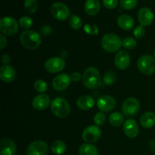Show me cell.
I'll return each mask as SVG.
<instances>
[{
	"mask_svg": "<svg viewBox=\"0 0 155 155\" xmlns=\"http://www.w3.org/2000/svg\"><path fill=\"white\" fill-rule=\"evenodd\" d=\"M83 83L86 88L90 89H96L101 86V79L100 73L97 68L89 67L85 70L83 73Z\"/></svg>",
	"mask_w": 155,
	"mask_h": 155,
	"instance_id": "6da1fadb",
	"label": "cell"
},
{
	"mask_svg": "<svg viewBox=\"0 0 155 155\" xmlns=\"http://www.w3.org/2000/svg\"><path fill=\"white\" fill-rule=\"evenodd\" d=\"M20 41L23 46L29 50H35L42 44V38L33 30H25L20 36Z\"/></svg>",
	"mask_w": 155,
	"mask_h": 155,
	"instance_id": "7a4b0ae2",
	"label": "cell"
},
{
	"mask_svg": "<svg viewBox=\"0 0 155 155\" xmlns=\"http://www.w3.org/2000/svg\"><path fill=\"white\" fill-rule=\"evenodd\" d=\"M51 110L53 114L59 118H64L69 115L71 107L65 98L58 97L51 102Z\"/></svg>",
	"mask_w": 155,
	"mask_h": 155,
	"instance_id": "3957f363",
	"label": "cell"
},
{
	"mask_svg": "<svg viewBox=\"0 0 155 155\" xmlns=\"http://www.w3.org/2000/svg\"><path fill=\"white\" fill-rule=\"evenodd\" d=\"M101 45L103 49L110 53L119 51L122 45L120 38L114 33H107L101 39Z\"/></svg>",
	"mask_w": 155,
	"mask_h": 155,
	"instance_id": "277c9868",
	"label": "cell"
},
{
	"mask_svg": "<svg viewBox=\"0 0 155 155\" xmlns=\"http://www.w3.org/2000/svg\"><path fill=\"white\" fill-rule=\"evenodd\" d=\"M18 21L12 17H3L0 20V31L3 35L13 36L18 33Z\"/></svg>",
	"mask_w": 155,
	"mask_h": 155,
	"instance_id": "5b68a950",
	"label": "cell"
},
{
	"mask_svg": "<svg viewBox=\"0 0 155 155\" xmlns=\"http://www.w3.org/2000/svg\"><path fill=\"white\" fill-rule=\"evenodd\" d=\"M137 67L142 74L146 76L151 75L155 71L154 58L150 54H143L138 60Z\"/></svg>",
	"mask_w": 155,
	"mask_h": 155,
	"instance_id": "8992f818",
	"label": "cell"
},
{
	"mask_svg": "<svg viewBox=\"0 0 155 155\" xmlns=\"http://www.w3.org/2000/svg\"><path fill=\"white\" fill-rule=\"evenodd\" d=\"M51 12L52 16L58 21H66L71 15V12L68 6L63 2H57L53 3L51 7Z\"/></svg>",
	"mask_w": 155,
	"mask_h": 155,
	"instance_id": "52a82bcc",
	"label": "cell"
},
{
	"mask_svg": "<svg viewBox=\"0 0 155 155\" xmlns=\"http://www.w3.org/2000/svg\"><path fill=\"white\" fill-rule=\"evenodd\" d=\"M101 136V130L98 126L91 125L88 126L84 129L82 137L86 143H95L99 140Z\"/></svg>",
	"mask_w": 155,
	"mask_h": 155,
	"instance_id": "ba28073f",
	"label": "cell"
},
{
	"mask_svg": "<svg viewBox=\"0 0 155 155\" xmlns=\"http://www.w3.org/2000/svg\"><path fill=\"white\" fill-rule=\"evenodd\" d=\"M140 108V104L135 98H128L122 104V112L126 117H131L137 114Z\"/></svg>",
	"mask_w": 155,
	"mask_h": 155,
	"instance_id": "9c48e42d",
	"label": "cell"
},
{
	"mask_svg": "<svg viewBox=\"0 0 155 155\" xmlns=\"http://www.w3.org/2000/svg\"><path fill=\"white\" fill-rule=\"evenodd\" d=\"M65 61L62 58L53 57L50 58L45 61V68L48 73L56 74L63 71L65 68Z\"/></svg>",
	"mask_w": 155,
	"mask_h": 155,
	"instance_id": "30bf717a",
	"label": "cell"
},
{
	"mask_svg": "<svg viewBox=\"0 0 155 155\" xmlns=\"http://www.w3.org/2000/svg\"><path fill=\"white\" fill-rule=\"evenodd\" d=\"M27 153V155H48V145L43 141H34L29 145Z\"/></svg>",
	"mask_w": 155,
	"mask_h": 155,
	"instance_id": "8fae6325",
	"label": "cell"
},
{
	"mask_svg": "<svg viewBox=\"0 0 155 155\" xmlns=\"http://www.w3.org/2000/svg\"><path fill=\"white\" fill-rule=\"evenodd\" d=\"M97 107L102 112H110L116 107V100L110 95H103L97 100Z\"/></svg>",
	"mask_w": 155,
	"mask_h": 155,
	"instance_id": "7c38bea8",
	"label": "cell"
},
{
	"mask_svg": "<svg viewBox=\"0 0 155 155\" xmlns=\"http://www.w3.org/2000/svg\"><path fill=\"white\" fill-rule=\"evenodd\" d=\"M71 83V76L67 74H61L56 76L52 80V87L56 91H64L69 87Z\"/></svg>",
	"mask_w": 155,
	"mask_h": 155,
	"instance_id": "4fadbf2b",
	"label": "cell"
},
{
	"mask_svg": "<svg viewBox=\"0 0 155 155\" xmlns=\"http://www.w3.org/2000/svg\"><path fill=\"white\" fill-rule=\"evenodd\" d=\"M114 64L118 69L126 70L130 64V56L125 50H120L114 57Z\"/></svg>",
	"mask_w": 155,
	"mask_h": 155,
	"instance_id": "5bb4252c",
	"label": "cell"
},
{
	"mask_svg": "<svg viewBox=\"0 0 155 155\" xmlns=\"http://www.w3.org/2000/svg\"><path fill=\"white\" fill-rule=\"evenodd\" d=\"M124 132L126 136L130 139H134L139 135V124L135 120L129 119L124 124Z\"/></svg>",
	"mask_w": 155,
	"mask_h": 155,
	"instance_id": "9a60e30c",
	"label": "cell"
},
{
	"mask_svg": "<svg viewBox=\"0 0 155 155\" xmlns=\"http://www.w3.org/2000/svg\"><path fill=\"white\" fill-rule=\"evenodd\" d=\"M17 147L15 142L8 138H4L0 141V155H15Z\"/></svg>",
	"mask_w": 155,
	"mask_h": 155,
	"instance_id": "2e32d148",
	"label": "cell"
},
{
	"mask_svg": "<svg viewBox=\"0 0 155 155\" xmlns=\"http://www.w3.org/2000/svg\"><path fill=\"white\" fill-rule=\"evenodd\" d=\"M154 14L148 7H143L138 12V20L141 25L149 26L154 21Z\"/></svg>",
	"mask_w": 155,
	"mask_h": 155,
	"instance_id": "e0dca14e",
	"label": "cell"
},
{
	"mask_svg": "<svg viewBox=\"0 0 155 155\" xmlns=\"http://www.w3.org/2000/svg\"><path fill=\"white\" fill-rule=\"evenodd\" d=\"M50 98L46 94H39L36 95L33 100L32 105L33 108L37 110H42L46 109L50 104Z\"/></svg>",
	"mask_w": 155,
	"mask_h": 155,
	"instance_id": "ac0fdd59",
	"label": "cell"
},
{
	"mask_svg": "<svg viewBox=\"0 0 155 155\" xmlns=\"http://www.w3.org/2000/svg\"><path fill=\"white\" fill-rule=\"evenodd\" d=\"M0 77L5 83H11L16 77V72L11 65H3L0 68Z\"/></svg>",
	"mask_w": 155,
	"mask_h": 155,
	"instance_id": "d6986e66",
	"label": "cell"
},
{
	"mask_svg": "<svg viewBox=\"0 0 155 155\" xmlns=\"http://www.w3.org/2000/svg\"><path fill=\"white\" fill-rule=\"evenodd\" d=\"M95 99L88 95H82L77 100V107L82 110H88L92 108L95 105Z\"/></svg>",
	"mask_w": 155,
	"mask_h": 155,
	"instance_id": "ffe728a7",
	"label": "cell"
},
{
	"mask_svg": "<svg viewBox=\"0 0 155 155\" xmlns=\"http://www.w3.org/2000/svg\"><path fill=\"white\" fill-rule=\"evenodd\" d=\"M117 24L124 30H130L135 24L134 19L128 15H121L117 18Z\"/></svg>",
	"mask_w": 155,
	"mask_h": 155,
	"instance_id": "44dd1931",
	"label": "cell"
},
{
	"mask_svg": "<svg viewBox=\"0 0 155 155\" xmlns=\"http://www.w3.org/2000/svg\"><path fill=\"white\" fill-rule=\"evenodd\" d=\"M101 8L99 0H86L84 5L85 12L90 16L96 15Z\"/></svg>",
	"mask_w": 155,
	"mask_h": 155,
	"instance_id": "7402d4cb",
	"label": "cell"
},
{
	"mask_svg": "<svg viewBox=\"0 0 155 155\" xmlns=\"http://www.w3.org/2000/svg\"><path fill=\"white\" fill-rule=\"evenodd\" d=\"M140 124L145 129L152 128L155 125V114L151 111L143 114L141 117Z\"/></svg>",
	"mask_w": 155,
	"mask_h": 155,
	"instance_id": "603a6c76",
	"label": "cell"
},
{
	"mask_svg": "<svg viewBox=\"0 0 155 155\" xmlns=\"http://www.w3.org/2000/svg\"><path fill=\"white\" fill-rule=\"evenodd\" d=\"M80 155H98V148L89 143L83 144L79 148Z\"/></svg>",
	"mask_w": 155,
	"mask_h": 155,
	"instance_id": "cb8c5ba5",
	"label": "cell"
},
{
	"mask_svg": "<svg viewBox=\"0 0 155 155\" xmlns=\"http://www.w3.org/2000/svg\"><path fill=\"white\" fill-rule=\"evenodd\" d=\"M51 152L55 155H61L66 151L67 145L64 142L61 140H55L51 143Z\"/></svg>",
	"mask_w": 155,
	"mask_h": 155,
	"instance_id": "d4e9b609",
	"label": "cell"
},
{
	"mask_svg": "<svg viewBox=\"0 0 155 155\" xmlns=\"http://www.w3.org/2000/svg\"><path fill=\"white\" fill-rule=\"evenodd\" d=\"M124 117L123 114L120 112H114L109 116V123L113 127H120L124 124Z\"/></svg>",
	"mask_w": 155,
	"mask_h": 155,
	"instance_id": "484cf974",
	"label": "cell"
},
{
	"mask_svg": "<svg viewBox=\"0 0 155 155\" xmlns=\"http://www.w3.org/2000/svg\"><path fill=\"white\" fill-rule=\"evenodd\" d=\"M24 9L29 14H33L38 8L37 0H25L24 1Z\"/></svg>",
	"mask_w": 155,
	"mask_h": 155,
	"instance_id": "4316f807",
	"label": "cell"
},
{
	"mask_svg": "<svg viewBox=\"0 0 155 155\" xmlns=\"http://www.w3.org/2000/svg\"><path fill=\"white\" fill-rule=\"evenodd\" d=\"M69 24L71 28L77 30L82 27L83 22L80 17L76 15H72L69 18Z\"/></svg>",
	"mask_w": 155,
	"mask_h": 155,
	"instance_id": "83f0119b",
	"label": "cell"
},
{
	"mask_svg": "<svg viewBox=\"0 0 155 155\" xmlns=\"http://www.w3.org/2000/svg\"><path fill=\"white\" fill-rule=\"evenodd\" d=\"M138 5V0H120V5L124 10H132Z\"/></svg>",
	"mask_w": 155,
	"mask_h": 155,
	"instance_id": "f1b7e54d",
	"label": "cell"
},
{
	"mask_svg": "<svg viewBox=\"0 0 155 155\" xmlns=\"http://www.w3.org/2000/svg\"><path fill=\"white\" fill-rule=\"evenodd\" d=\"M19 24L23 29L28 30V29L31 28L33 24V21L30 17L23 16L19 19Z\"/></svg>",
	"mask_w": 155,
	"mask_h": 155,
	"instance_id": "f546056e",
	"label": "cell"
},
{
	"mask_svg": "<svg viewBox=\"0 0 155 155\" xmlns=\"http://www.w3.org/2000/svg\"><path fill=\"white\" fill-rule=\"evenodd\" d=\"M34 89L36 92L43 94L48 89V86H47V83L44 80H37L34 83Z\"/></svg>",
	"mask_w": 155,
	"mask_h": 155,
	"instance_id": "4dcf8cb0",
	"label": "cell"
},
{
	"mask_svg": "<svg viewBox=\"0 0 155 155\" xmlns=\"http://www.w3.org/2000/svg\"><path fill=\"white\" fill-rule=\"evenodd\" d=\"M83 30L87 34L91 36H97L98 34V27L94 24H86L83 27Z\"/></svg>",
	"mask_w": 155,
	"mask_h": 155,
	"instance_id": "1f68e13d",
	"label": "cell"
},
{
	"mask_svg": "<svg viewBox=\"0 0 155 155\" xmlns=\"http://www.w3.org/2000/svg\"><path fill=\"white\" fill-rule=\"evenodd\" d=\"M116 74H114L113 71H109V72H107L104 74L103 81H104V84L107 85V86H110V85H112L115 81H116Z\"/></svg>",
	"mask_w": 155,
	"mask_h": 155,
	"instance_id": "d6a6232c",
	"label": "cell"
},
{
	"mask_svg": "<svg viewBox=\"0 0 155 155\" xmlns=\"http://www.w3.org/2000/svg\"><path fill=\"white\" fill-rule=\"evenodd\" d=\"M122 45L127 49H133L136 46V41L133 37H126L122 40Z\"/></svg>",
	"mask_w": 155,
	"mask_h": 155,
	"instance_id": "836d02e7",
	"label": "cell"
},
{
	"mask_svg": "<svg viewBox=\"0 0 155 155\" xmlns=\"http://www.w3.org/2000/svg\"><path fill=\"white\" fill-rule=\"evenodd\" d=\"M106 121V116L104 114V112H98V113L95 114V115L94 116V123L96 126L100 127V126H102L103 124L105 123Z\"/></svg>",
	"mask_w": 155,
	"mask_h": 155,
	"instance_id": "e575fe53",
	"label": "cell"
},
{
	"mask_svg": "<svg viewBox=\"0 0 155 155\" xmlns=\"http://www.w3.org/2000/svg\"><path fill=\"white\" fill-rule=\"evenodd\" d=\"M145 30L144 28V26L142 25L138 26L133 30V35H134L135 38H136V39H142L144 36V35H145Z\"/></svg>",
	"mask_w": 155,
	"mask_h": 155,
	"instance_id": "d590c367",
	"label": "cell"
},
{
	"mask_svg": "<svg viewBox=\"0 0 155 155\" xmlns=\"http://www.w3.org/2000/svg\"><path fill=\"white\" fill-rule=\"evenodd\" d=\"M103 5L107 9H114L117 7L119 0H102Z\"/></svg>",
	"mask_w": 155,
	"mask_h": 155,
	"instance_id": "8d00e7d4",
	"label": "cell"
},
{
	"mask_svg": "<svg viewBox=\"0 0 155 155\" xmlns=\"http://www.w3.org/2000/svg\"><path fill=\"white\" fill-rule=\"evenodd\" d=\"M40 33H41V35H42V36H49L51 33V27H50V26H48V25L43 26V27H41Z\"/></svg>",
	"mask_w": 155,
	"mask_h": 155,
	"instance_id": "74e56055",
	"label": "cell"
},
{
	"mask_svg": "<svg viewBox=\"0 0 155 155\" xmlns=\"http://www.w3.org/2000/svg\"><path fill=\"white\" fill-rule=\"evenodd\" d=\"M1 61L4 65H8V64L11 62V57L9 54H4L1 57Z\"/></svg>",
	"mask_w": 155,
	"mask_h": 155,
	"instance_id": "f35d334b",
	"label": "cell"
},
{
	"mask_svg": "<svg viewBox=\"0 0 155 155\" xmlns=\"http://www.w3.org/2000/svg\"><path fill=\"white\" fill-rule=\"evenodd\" d=\"M81 78H82L81 74H80L79 72H74L73 74H71V81L75 82V83L80 81V79Z\"/></svg>",
	"mask_w": 155,
	"mask_h": 155,
	"instance_id": "ab89813d",
	"label": "cell"
},
{
	"mask_svg": "<svg viewBox=\"0 0 155 155\" xmlns=\"http://www.w3.org/2000/svg\"><path fill=\"white\" fill-rule=\"evenodd\" d=\"M7 45V39L4 35H0V49L2 50Z\"/></svg>",
	"mask_w": 155,
	"mask_h": 155,
	"instance_id": "60d3db41",
	"label": "cell"
},
{
	"mask_svg": "<svg viewBox=\"0 0 155 155\" xmlns=\"http://www.w3.org/2000/svg\"><path fill=\"white\" fill-rule=\"evenodd\" d=\"M154 58H155V50H154Z\"/></svg>",
	"mask_w": 155,
	"mask_h": 155,
	"instance_id": "b9f144b4",
	"label": "cell"
}]
</instances>
